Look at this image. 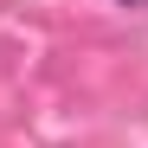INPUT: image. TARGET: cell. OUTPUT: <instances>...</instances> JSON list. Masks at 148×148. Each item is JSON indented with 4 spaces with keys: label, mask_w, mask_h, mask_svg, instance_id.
<instances>
[{
    "label": "cell",
    "mask_w": 148,
    "mask_h": 148,
    "mask_svg": "<svg viewBox=\"0 0 148 148\" xmlns=\"http://www.w3.org/2000/svg\"><path fill=\"white\" fill-rule=\"evenodd\" d=\"M129 7H135V0H129Z\"/></svg>",
    "instance_id": "cell-1"
}]
</instances>
